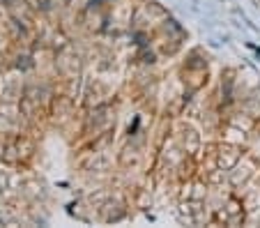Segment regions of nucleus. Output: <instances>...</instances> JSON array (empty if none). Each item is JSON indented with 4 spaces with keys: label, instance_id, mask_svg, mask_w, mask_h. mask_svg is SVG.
I'll list each match as a JSON object with an SVG mask.
<instances>
[{
    "label": "nucleus",
    "instance_id": "nucleus-1",
    "mask_svg": "<svg viewBox=\"0 0 260 228\" xmlns=\"http://www.w3.org/2000/svg\"><path fill=\"white\" fill-rule=\"evenodd\" d=\"M207 76H210V72H207V60L201 58L198 51H193V53L182 62V70H180L182 83L187 85L189 90H201L203 85L207 83Z\"/></svg>",
    "mask_w": 260,
    "mask_h": 228
}]
</instances>
